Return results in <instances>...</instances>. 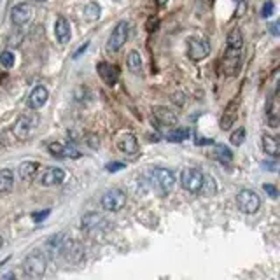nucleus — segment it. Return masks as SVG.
<instances>
[{"mask_svg":"<svg viewBox=\"0 0 280 280\" xmlns=\"http://www.w3.org/2000/svg\"><path fill=\"white\" fill-rule=\"evenodd\" d=\"M65 180V172L58 167H49L42 172L41 175V184L42 186H58Z\"/></svg>","mask_w":280,"mask_h":280,"instance_id":"obj_13","label":"nucleus"},{"mask_svg":"<svg viewBox=\"0 0 280 280\" xmlns=\"http://www.w3.org/2000/svg\"><path fill=\"white\" fill-rule=\"evenodd\" d=\"M39 126V116L37 114H23L18 117L14 125V135L19 140H26L34 135V132Z\"/></svg>","mask_w":280,"mask_h":280,"instance_id":"obj_3","label":"nucleus"},{"mask_svg":"<svg viewBox=\"0 0 280 280\" xmlns=\"http://www.w3.org/2000/svg\"><path fill=\"white\" fill-rule=\"evenodd\" d=\"M210 53V42L205 37H191L188 41V56L193 61H200Z\"/></svg>","mask_w":280,"mask_h":280,"instance_id":"obj_7","label":"nucleus"},{"mask_svg":"<svg viewBox=\"0 0 280 280\" xmlns=\"http://www.w3.org/2000/svg\"><path fill=\"white\" fill-rule=\"evenodd\" d=\"M117 144H119L121 151L126 152V154H135V152L139 151V142H137V137L132 135V133H126V135H123Z\"/></svg>","mask_w":280,"mask_h":280,"instance_id":"obj_19","label":"nucleus"},{"mask_svg":"<svg viewBox=\"0 0 280 280\" xmlns=\"http://www.w3.org/2000/svg\"><path fill=\"white\" fill-rule=\"evenodd\" d=\"M188 137H189L188 130H172V132L167 135V139L170 142H182V140H186Z\"/></svg>","mask_w":280,"mask_h":280,"instance_id":"obj_29","label":"nucleus"},{"mask_svg":"<svg viewBox=\"0 0 280 280\" xmlns=\"http://www.w3.org/2000/svg\"><path fill=\"white\" fill-rule=\"evenodd\" d=\"M32 18V7L28 4H16L11 9V21L16 26H23L30 21Z\"/></svg>","mask_w":280,"mask_h":280,"instance_id":"obj_11","label":"nucleus"},{"mask_svg":"<svg viewBox=\"0 0 280 280\" xmlns=\"http://www.w3.org/2000/svg\"><path fill=\"white\" fill-rule=\"evenodd\" d=\"M228 47H231V49H242L243 47V37L238 28L231 30L228 34Z\"/></svg>","mask_w":280,"mask_h":280,"instance_id":"obj_26","label":"nucleus"},{"mask_svg":"<svg viewBox=\"0 0 280 280\" xmlns=\"http://www.w3.org/2000/svg\"><path fill=\"white\" fill-rule=\"evenodd\" d=\"M273 11H275V4L271 2V0H268V2H265V6H263L261 16L263 18H270V16L273 14Z\"/></svg>","mask_w":280,"mask_h":280,"instance_id":"obj_33","label":"nucleus"},{"mask_svg":"<svg viewBox=\"0 0 280 280\" xmlns=\"http://www.w3.org/2000/svg\"><path fill=\"white\" fill-rule=\"evenodd\" d=\"M243 140H245V128H238L236 132L231 133V137H230V142L233 145H242Z\"/></svg>","mask_w":280,"mask_h":280,"instance_id":"obj_31","label":"nucleus"},{"mask_svg":"<svg viewBox=\"0 0 280 280\" xmlns=\"http://www.w3.org/2000/svg\"><path fill=\"white\" fill-rule=\"evenodd\" d=\"M238 109H240L238 100H231L230 105L224 109L223 117H221V128H223V130H230L231 126L235 125L236 117H238Z\"/></svg>","mask_w":280,"mask_h":280,"instance_id":"obj_14","label":"nucleus"},{"mask_svg":"<svg viewBox=\"0 0 280 280\" xmlns=\"http://www.w3.org/2000/svg\"><path fill=\"white\" fill-rule=\"evenodd\" d=\"M271 34H273V35H278V23H275V25L271 26Z\"/></svg>","mask_w":280,"mask_h":280,"instance_id":"obj_39","label":"nucleus"},{"mask_svg":"<svg viewBox=\"0 0 280 280\" xmlns=\"http://www.w3.org/2000/svg\"><path fill=\"white\" fill-rule=\"evenodd\" d=\"M126 205V195L123 189H109L104 196H102V207L107 212H117Z\"/></svg>","mask_w":280,"mask_h":280,"instance_id":"obj_6","label":"nucleus"},{"mask_svg":"<svg viewBox=\"0 0 280 280\" xmlns=\"http://www.w3.org/2000/svg\"><path fill=\"white\" fill-rule=\"evenodd\" d=\"M200 193L203 196H214L217 193V184H215V179L212 175H203V182L202 188H200Z\"/></svg>","mask_w":280,"mask_h":280,"instance_id":"obj_23","label":"nucleus"},{"mask_svg":"<svg viewBox=\"0 0 280 280\" xmlns=\"http://www.w3.org/2000/svg\"><path fill=\"white\" fill-rule=\"evenodd\" d=\"M2 245H4V238L0 236V249H2Z\"/></svg>","mask_w":280,"mask_h":280,"instance_id":"obj_41","label":"nucleus"},{"mask_svg":"<svg viewBox=\"0 0 280 280\" xmlns=\"http://www.w3.org/2000/svg\"><path fill=\"white\" fill-rule=\"evenodd\" d=\"M46 266H47V261H46V256L42 252H32L30 256H26L25 261H23V271H25L26 277L30 278H39L44 275L46 271Z\"/></svg>","mask_w":280,"mask_h":280,"instance_id":"obj_2","label":"nucleus"},{"mask_svg":"<svg viewBox=\"0 0 280 280\" xmlns=\"http://www.w3.org/2000/svg\"><path fill=\"white\" fill-rule=\"evenodd\" d=\"M102 14V9L100 6H98L97 2H89L88 6L84 7V18L89 19V21H95V19H98Z\"/></svg>","mask_w":280,"mask_h":280,"instance_id":"obj_27","label":"nucleus"},{"mask_svg":"<svg viewBox=\"0 0 280 280\" xmlns=\"http://www.w3.org/2000/svg\"><path fill=\"white\" fill-rule=\"evenodd\" d=\"M47 98H49V91H47L46 86H35V88L32 89V93L28 95L26 105H28L32 110H39L46 105Z\"/></svg>","mask_w":280,"mask_h":280,"instance_id":"obj_10","label":"nucleus"},{"mask_svg":"<svg viewBox=\"0 0 280 280\" xmlns=\"http://www.w3.org/2000/svg\"><path fill=\"white\" fill-rule=\"evenodd\" d=\"M236 205L243 214H256L261 207V198L256 191L252 189H242L236 195Z\"/></svg>","mask_w":280,"mask_h":280,"instance_id":"obj_4","label":"nucleus"},{"mask_svg":"<svg viewBox=\"0 0 280 280\" xmlns=\"http://www.w3.org/2000/svg\"><path fill=\"white\" fill-rule=\"evenodd\" d=\"M100 223H104V217H102V215H98V214H88V215H84V217H82L81 226H82V230L91 231V230H95V228L100 226Z\"/></svg>","mask_w":280,"mask_h":280,"instance_id":"obj_25","label":"nucleus"},{"mask_svg":"<svg viewBox=\"0 0 280 280\" xmlns=\"http://www.w3.org/2000/svg\"><path fill=\"white\" fill-rule=\"evenodd\" d=\"M130 37V23L128 21H119L114 26L112 34H110L109 41H107V51L109 53H116L121 47L125 46V42Z\"/></svg>","mask_w":280,"mask_h":280,"instance_id":"obj_5","label":"nucleus"},{"mask_svg":"<svg viewBox=\"0 0 280 280\" xmlns=\"http://www.w3.org/2000/svg\"><path fill=\"white\" fill-rule=\"evenodd\" d=\"M215 151H217V156L221 158V160H226V161H231V151L228 147H224V145H215Z\"/></svg>","mask_w":280,"mask_h":280,"instance_id":"obj_32","label":"nucleus"},{"mask_svg":"<svg viewBox=\"0 0 280 280\" xmlns=\"http://www.w3.org/2000/svg\"><path fill=\"white\" fill-rule=\"evenodd\" d=\"M65 235L60 233V235H54L49 238V242H47V251L51 252V254H61V249L63 245H65Z\"/></svg>","mask_w":280,"mask_h":280,"instance_id":"obj_24","label":"nucleus"},{"mask_svg":"<svg viewBox=\"0 0 280 280\" xmlns=\"http://www.w3.org/2000/svg\"><path fill=\"white\" fill-rule=\"evenodd\" d=\"M266 121H268V125H270L271 128H277L278 123H280V107H278L277 95L271 98L270 104H268V107H266Z\"/></svg>","mask_w":280,"mask_h":280,"instance_id":"obj_18","label":"nucleus"},{"mask_svg":"<svg viewBox=\"0 0 280 280\" xmlns=\"http://www.w3.org/2000/svg\"><path fill=\"white\" fill-rule=\"evenodd\" d=\"M14 53H11V51H4L2 54H0V63H2V67H6V69H11V67H14Z\"/></svg>","mask_w":280,"mask_h":280,"instance_id":"obj_30","label":"nucleus"},{"mask_svg":"<svg viewBox=\"0 0 280 280\" xmlns=\"http://www.w3.org/2000/svg\"><path fill=\"white\" fill-rule=\"evenodd\" d=\"M49 152L56 158H74V160L81 156V152H79L77 149H74L72 145H63V144H56V142L49 144Z\"/></svg>","mask_w":280,"mask_h":280,"instance_id":"obj_17","label":"nucleus"},{"mask_svg":"<svg viewBox=\"0 0 280 280\" xmlns=\"http://www.w3.org/2000/svg\"><path fill=\"white\" fill-rule=\"evenodd\" d=\"M14 184V175L9 168L0 170V193H9Z\"/></svg>","mask_w":280,"mask_h":280,"instance_id":"obj_22","label":"nucleus"},{"mask_svg":"<svg viewBox=\"0 0 280 280\" xmlns=\"http://www.w3.org/2000/svg\"><path fill=\"white\" fill-rule=\"evenodd\" d=\"M128 69L132 70V72H140L142 69V58H140V53H137V51H132V53L128 54Z\"/></svg>","mask_w":280,"mask_h":280,"instance_id":"obj_28","label":"nucleus"},{"mask_svg":"<svg viewBox=\"0 0 280 280\" xmlns=\"http://www.w3.org/2000/svg\"><path fill=\"white\" fill-rule=\"evenodd\" d=\"M203 182V173L196 168H186L180 173V186L189 193H200Z\"/></svg>","mask_w":280,"mask_h":280,"instance_id":"obj_8","label":"nucleus"},{"mask_svg":"<svg viewBox=\"0 0 280 280\" xmlns=\"http://www.w3.org/2000/svg\"><path fill=\"white\" fill-rule=\"evenodd\" d=\"M97 72H98V76L102 77V81L109 86H114L117 82V79H119V70H117V67H114L112 63H107V61L98 63Z\"/></svg>","mask_w":280,"mask_h":280,"instance_id":"obj_12","label":"nucleus"},{"mask_svg":"<svg viewBox=\"0 0 280 280\" xmlns=\"http://www.w3.org/2000/svg\"><path fill=\"white\" fill-rule=\"evenodd\" d=\"M261 144H263V151H265L268 156L277 158V156L280 154V145H278V140L275 139V137H271V135H263Z\"/></svg>","mask_w":280,"mask_h":280,"instance_id":"obj_20","label":"nucleus"},{"mask_svg":"<svg viewBox=\"0 0 280 280\" xmlns=\"http://www.w3.org/2000/svg\"><path fill=\"white\" fill-rule=\"evenodd\" d=\"M37 170H39V163H35V161H23L18 168V173L23 180H32L35 177V173H37Z\"/></svg>","mask_w":280,"mask_h":280,"instance_id":"obj_21","label":"nucleus"},{"mask_svg":"<svg viewBox=\"0 0 280 280\" xmlns=\"http://www.w3.org/2000/svg\"><path fill=\"white\" fill-rule=\"evenodd\" d=\"M54 35H56V41L60 44H67L70 41V35H72V28H70V23L65 18H58L54 23Z\"/></svg>","mask_w":280,"mask_h":280,"instance_id":"obj_15","label":"nucleus"},{"mask_svg":"<svg viewBox=\"0 0 280 280\" xmlns=\"http://www.w3.org/2000/svg\"><path fill=\"white\" fill-rule=\"evenodd\" d=\"M47 214H49V210H44V212H39V214H35L34 215V221H41V219H46L47 217Z\"/></svg>","mask_w":280,"mask_h":280,"instance_id":"obj_35","label":"nucleus"},{"mask_svg":"<svg viewBox=\"0 0 280 280\" xmlns=\"http://www.w3.org/2000/svg\"><path fill=\"white\" fill-rule=\"evenodd\" d=\"M152 114H154L156 121L163 126H173L177 125V116L173 110H170L168 107H154L152 109Z\"/></svg>","mask_w":280,"mask_h":280,"instance_id":"obj_16","label":"nucleus"},{"mask_svg":"<svg viewBox=\"0 0 280 280\" xmlns=\"http://www.w3.org/2000/svg\"><path fill=\"white\" fill-rule=\"evenodd\" d=\"M125 165L123 163H112V165H107V170L114 172V170H119V168H123Z\"/></svg>","mask_w":280,"mask_h":280,"instance_id":"obj_36","label":"nucleus"},{"mask_svg":"<svg viewBox=\"0 0 280 280\" xmlns=\"http://www.w3.org/2000/svg\"><path fill=\"white\" fill-rule=\"evenodd\" d=\"M240 58H242V49H231L228 47L223 58V70L226 76H235L240 69Z\"/></svg>","mask_w":280,"mask_h":280,"instance_id":"obj_9","label":"nucleus"},{"mask_svg":"<svg viewBox=\"0 0 280 280\" xmlns=\"http://www.w3.org/2000/svg\"><path fill=\"white\" fill-rule=\"evenodd\" d=\"M263 188H265V191L271 196V198H277V189H275V186H271V184H265Z\"/></svg>","mask_w":280,"mask_h":280,"instance_id":"obj_34","label":"nucleus"},{"mask_svg":"<svg viewBox=\"0 0 280 280\" xmlns=\"http://www.w3.org/2000/svg\"><path fill=\"white\" fill-rule=\"evenodd\" d=\"M88 46H89V42H84V44H82V46H81V47H79V49H77V53L74 54V58H77V56H79V54H81V53H84V51L88 49Z\"/></svg>","mask_w":280,"mask_h":280,"instance_id":"obj_37","label":"nucleus"},{"mask_svg":"<svg viewBox=\"0 0 280 280\" xmlns=\"http://www.w3.org/2000/svg\"><path fill=\"white\" fill-rule=\"evenodd\" d=\"M35 2H46V0H35Z\"/></svg>","mask_w":280,"mask_h":280,"instance_id":"obj_42","label":"nucleus"},{"mask_svg":"<svg viewBox=\"0 0 280 280\" xmlns=\"http://www.w3.org/2000/svg\"><path fill=\"white\" fill-rule=\"evenodd\" d=\"M156 2H158V4H160V6H163V4H167V2H168V0H156Z\"/></svg>","mask_w":280,"mask_h":280,"instance_id":"obj_40","label":"nucleus"},{"mask_svg":"<svg viewBox=\"0 0 280 280\" xmlns=\"http://www.w3.org/2000/svg\"><path fill=\"white\" fill-rule=\"evenodd\" d=\"M0 280H18V278H16L14 273H11V271H9V273H6L4 277H0Z\"/></svg>","mask_w":280,"mask_h":280,"instance_id":"obj_38","label":"nucleus"},{"mask_svg":"<svg viewBox=\"0 0 280 280\" xmlns=\"http://www.w3.org/2000/svg\"><path fill=\"white\" fill-rule=\"evenodd\" d=\"M149 182L161 195H168L175 186V175L173 172L167 170V168H154L149 172Z\"/></svg>","mask_w":280,"mask_h":280,"instance_id":"obj_1","label":"nucleus"}]
</instances>
